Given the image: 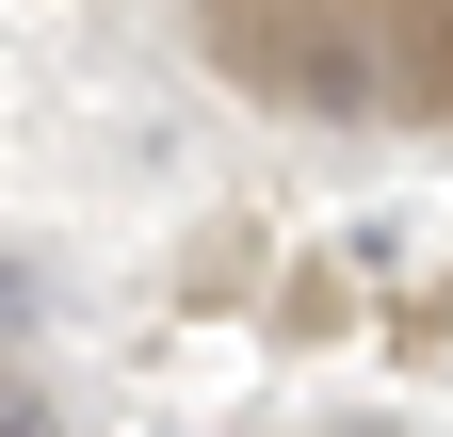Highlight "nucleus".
I'll return each mask as SVG.
<instances>
[{
	"label": "nucleus",
	"instance_id": "f257e3e1",
	"mask_svg": "<svg viewBox=\"0 0 453 437\" xmlns=\"http://www.w3.org/2000/svg\"><path fill=\"white\" fill-rule=\"evenodd\" d=\"M0 437H65V405H49L33 372H0Z\"/></svg>",
	"mask_w": 453,
	"mask_h": 437
}]
</instances>
